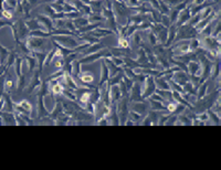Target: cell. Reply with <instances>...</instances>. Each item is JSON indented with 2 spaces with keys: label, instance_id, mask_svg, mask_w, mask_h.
I'll return each mask as SVG.
<instances>
[{
  "label": "cell",
  "instance_id": "cell-1",
  "mask_svg": "<svg viewBox=\"0 0 221 170\" xmlns=\"http://www.w3.org/2000/svg\"><path fill=\"white\" fill-rule=\"evenodd\" d=\"M8 50L7 49H4V46L0 45V61H1V63H4V59L8 56Z\"/></svg>",
  "mask_w": 221,
  "mask_h": 170
},
{
  "label": "cell",
  "instance_id": "cell-4",
  "mask_svg": "<svg viewBox=\"0 0 221 170\" xmlns=\"http://www.w3.org/2000/svg\"><path fill=\"white\" fill-rule=\"evenodd\" d=\"M12 84H13V82H12V80H10V78H8V80L6 81V87H7V89L12 87Z\"/></svg>",
  "mask_w": 221,
  "mask_h": 170
},
{
  "label": "cell",
  "instance_id": "cell-3",
  "mask_svg": "<svg viewBox=\"0 0 221 170\" xmlns=\"http://www.w3.org/2000/svg\"><path fill=\"white\" fill-rule=\"evenodd\" d=\"M19 106H21V107L23 108L26 112H27V111H28V112H30V109H31V106H30V104H29V103H27L26 100H24V102H22V103H21Z\"/></svg>",
  "mask_w": 221,
  "mask_h": 170
},
{
  "label": "cell",
  "instance_id": "cell-5",
  "mask_svg": "<svg viewBox=\"0 0 221 170\" xmlns=\"http://www.w3.org/2000/svg\"><path fill=\"white\" fill-rule=\"evenodd\" d=\"M82 78H83V81H85V82H92V80H93V76H92V75H89V76H87V75H85V76H83Z\"/></svg>",
  "mask_w": 221,
  "mask_h": 170
},
{
  "label": "cell",
  "instance_id": "cell-7",
  "mask_svg": "<svg viewBox=\"0 0 221 170\" xmlns=\"http://www.w3.org/2000/svg\"><path fill=\"white\" fill-rule=\"evenodd\" d=\"M120 45L124 46V48H126V46L128 45V44H127V41H125V40H122V39H120Z\"/></svg>",
  "mask_w": 221,
  "mask_h": 170
},
{
  "label": "cell",
  "instance_id": "cell-2",
  "mask_svg": "<svg viewBox=\"0 0 221 170\" xmlns=\"http://www.w3.org/2000/svg\"><path fill=\"white\" fill-rule=\"evenodd\" d=\"M21 64H22L21 59H17L16 60V72L19 76L21 75Z\"/></svg>",
  "mask_w": 221,
  "mask_h": 170
},
{
  "label": "cell",
  "instance_id": "cell-6",
  "mask_svg": "<svg viewBox=\"0 0 221 170\" xmlns=\"http://www.w3.org/2000/svg\"><path fill=\"white\" fill-rule=\"evenodd\" d=\"M2 15H4V17H6V18H8V19H11V18H12L11 13H10V12H8L7 10H4V11L2 12Z\"/></svg>",
  "mask_w": 221,
  "mask_h": 170
}]
</instances>
